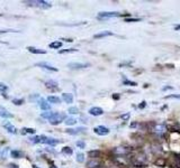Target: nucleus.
Wrapping results in <instances>:
<instances>
[{
  "instance_id": "ea45409f",
  "label": "nucleus",
  "mask_w": 180,
  "mask_h": 168,
  "mask_svg": "<svg viewBox=\"0 0 180 168\" xmlns=\"http://www.w3.org/2000/svg\"><path fill=\"white\" fill-rule=\"evenodd\" d=\"M129 117H131V114L127 112V113H125V114H122V116H120V119H123V120H128Z\"/></svg>"
},
{
  "instance_id": "f704fd0d",
  "label": "nucleus",
  "mask_w": 180,
  "mask_h": 168,
  "mask_svg": "<svg viewBox=\"0 0 180 168\" xmlns=\"http://www.w3.org/2000/svg\"><path fill=\"white\" fill-rule=\"evenodd\" d=\"M7 90H8V86L5 85L4 83H0V92H1V93H5Z\"/></svg>"
},
{
  "instance_id": "a19ab883",
  "label": "nucleus",
  "mask_w": 180,
  "mask_h": 168,
  "mask_svg": "<svg viewBox=\"0 0 180 168\" xmlns=\"http://www.w3.org/2000/svg\"><path fill=\"white\" fill-rule=\"evenodd\" d=\"M145 106H146V102L142 101V102H141V104H139V109H144Z\"/></svg>"
},
{
  "instance_id": "49530a36",
  "label": "nucleus",
  "mask_w": 180,
  "mask_h": 168,
  "mask_svg": "<svg viewBox=\"0 0 180 168\" xmlns=\"http://www.w3.org/2000/svg\"><path fill=\"white\" fill-rule=\"evenodd\" d=\"M175 29H176V30H180V25H177L176 27H175Z\"/></svg>"
},
{
  "instance_id": "423d86ee",
  "label": "nucleus",
  "mask_w": 180,
  "mask_h": 168,
  "mask_svg": "<svg viewBox=\"0 0 180 168\" xmlns=\"http://www.w3.org/2000/svg\"><path fill=\"white\" fill-rule=\"evenodd\" d=\"M113 151L116 155H118V156H126V155H128L132 151V149L129 147H116Z\"/></svg>"
},
{
  "instance_id": "72a5a7b5",
  "label": "nucleus",
  "mask_w": 180,
  "mask_h": 168,
  "mask_svg": "<svg viewBox=\"0 0 180 168\" xmlns=\"http://www.w3.org/2000/svg\"><path fill=\"white\" fill-rule=\"evenodd\" d=\"M76 145H77V147H78V148L83 149L84 147H86V142H84V141H82V140H79V141H77V142H76Z\"/></svg>"
},
{
  "instance_id": "a18cd8bd",
  "label": "nucleus",
  "mask_w": 180,
  "mask_h": 168,
  "mask_svg": "<svg viewBox=\"0 0 180 168\" xmlns=\"http://www.w3.org/2000/svg\"><path fill=\"white\" fill-rule=\"evenodd\" d=\"M62 40H65V42H69V43H71V42H73V39H72V38H63Z\"/></svg>"
},
{
  "instance_id": "cd10ccee",
  "label": "nucleus",
  "mask_w": 180,
  "mask_h": 168,
  "mask_svg": "<svg viewBox=\"0 0 180 168\" xmlns=\"http://www.w3.org/2000/svg\"><path fill=\"white\" fill-rule=\"evenodd\" d=\"M9 149L8 148H4L1 151H0V157H1V159H6L7 158V154H8Z\"/></svg>"
},
{
  "instance_id": "20e7f679",
  "label": "nucleus",
  "mask_w": 180,
  "mask_h": 168,
  "mask_svg": "<svg viewBox=\"0 0 180 168\" xmlns=\"http://www.w3.org/2000/svg\"><path fill=\"white\" fill-rule=\"evenodd\" d=\"M90 66L89 63H78V62H72L69 63L68 67L71 70H81V68H87Z\"/></svg>"
},
{
  "instance_id": "c85d7f7f",
  "label": "nucleus",
  "mask_w": 180,
  "mask_h": 168,
  "mask_svg": "<svg viewBox=\"0 0 180 168\" xmlns=\"http://www.w3.org/2000/svg\"><path fill=\"white\" fill-rule=\"evenodd\" d=\"M68 112L70 114H78L79 113V109L77 106H71V108H69Z\"/></svg>"
},
{
  "instance_id": "393cba45",
  "label": "nucleus",
  "mask_w": 180,
  "mask_h": 168,
  "mask_svg": "<svg viewBox=\"0 0 180 168\" xmlns=\"http://www.w3.org/2000/svg\"><path fill=\"white\" fill-rule=\"evenodd\" d=\"M50 48H54V49H59V48H61L62 47V43L61 42H53V43H51L50 45Z\"/></svg>"
},
{
  "instance_id": "c9c22d12",
  "label": "nucleus",
  "mask_w": 180,
  "mask_h": 168,
  "mask_svg": "<svg viewBox=\"0 0 180 168\" xmlns=\"http://www.w3.org/2000/svg\"><path fill=\"white\" fill-rule=\"evenodd\" d=\"M165 99H179L180 100V94H170V95H167Z\"/></svg>"
},
{
  "instance_id": "dca6fc26",
  "label": "nucleus",
  "mask_w": 180,
  "mask_h": 168,
  "mask_svg": "<svg viewBox=\"0 0 180 168\" xmlns=\"http://www.w3.org/2000/svg\"><path fill=\"white\" fill-rule=\"evenodd\" d=\"M4 128L7 130L8 132L12 133V135H16V133H17L16 127H15V125H12L9 121L8 122H5V123H4Z\"/></svg>"
},
{
  "instance_id": "0eeeda50",
  "label": "nucleus",
  "mask_w": 180,
  "mask_h": 168,
  "mask_svg": "<svg viewBox=\"0 0 180 168\" xmlns=\"http://www.w3.org/2000/svg\"><path fill=\"white\" fill-rule=\"evenodd\" d=\"M93 132L98 135V136H107L109 133V130H108V128L104 127V125H97V127L93 128Z\"/></svg>"
},
{
  "instance_id": "f3484780",
  "label": "nucleus",
  "mask_w": 180,
  "mask_h": 168,
  "mask_svg": "<svg viewBox=\"0 0 180 168\" xmlns=\"http://www.w3.org/2000/svg\"><path fill=\"white\" fill-rule=\"evenodd\" d=\"M27 51L32 54H46V51L44 49H41V48H36L34 46H28Z\"/></svg>"
},
{
  "instance_id": "f03ea898",
  "label": "nucleus",
  "mask_w": 180,
  "mask_h": 168,
  "mask_svg": "<svg viewBox=\"0 0 180 168\" xmlns=\"http://www.w3.org/2000/svg\"><path fill=\"white\" fill-rule=\"evenodd\" d=\"M65 119H67V117H65V114L64 113H59V112H56V113H54V116L50 119V123H51L52 125H60L61 122H63Z\"/></svg>"
},
{
  "instance_id": "f257e3e1",
  "label": "nucleus",
  "mask_w": 180,
  "mask_h": 168,
  "mask_svg": "<svg viewBox=\"0 0 180 168\" xmlns=\"http://www.w3.org/2000/svg\"><path fill=\"white\" fill-rule=\"evenodd\" d=\"M25 4H27L28 6H34V7H38L41 9H50L52 7L51 2L44 1V0H36V1H25Z\"/></svg>"
},
{
  "instance_id": "5701e85b",
  "label": "nucleus",
  "mask_w": 180,
  "mask_h": 168,
  "mask_svg": "<svg viewBox=\"0 0 180 168\" xmlns=\"http://www.w3.org/2000/svg\"><path fill=\"white\" fill-rule=\"evenodd\" d=\"M36 130L33 129V128H21V130H20V133L21 135H27V133H35Z\"/></svg>"
},
{
  "instance_id": "4c0bfd02",
  "label": "nucleus",
  "mask_w": 180,
  "mask_h": 168,
  "mask_svg": "<svg viewBox=\"0 0 180 168\" xmlns=\"http://www.w3.org/2000/svg\"><path fill=\"white\" fill-rule=\"evenodd\" d=\"M19 30H15V29H2L0 30V34H4V33H18Z\"/></svg>"
},
{
  "instance_id": "39448f33",
  "label": "nucleus",
  "mask_w": 180,
  "mask_h": 168,
  "mask_svg": "<svg viewBox=\"0 0 180 168\" xmlns=\"http://www.w3.org/2000/svg\"><path fill=\"white\" fill-rule=\"evenodd\" d=\"M60 141L57 139H54V138L51 137H46V136H41V144H46V145L50 146H56Z\"/></svg>"
},
{
  "instance_id": "6e6552de",
  "label": "nucleus",
  "mask_w": 180,
  "mask_h": 168,
  "mask_svg": "<svg viewBox=\"0 0 180 168\" xmlns=\"http://www.w3.org/2000/svg\"><path fill=\"white\" fill-rule=\"evenodd\" d=\"M101 166V161L99 160V158H90L87 161V167L88 168H99Z\"/></svg>"
},
{
  "instance_id": "bb28decb",
  "label": "nucleus",
  "mask_w": 180,
  "mask_h": 168,
  "mask_svg": "<svg viewBox=\"0 0 180 168\" xmlns=\"http://www.w3.org/2000/svg\"><path fill=\"white\" fill-rule=\"evenodd\" d=\"M64 122H65V125H73L77 123V120L74 119V118H67Z\"/></svg>"
},
{
  "instance_id": "473e14b6",
  "label": "nucleus",
  "mask_w": 180,
  "mask_h": 168,
  "mask_svg": "<svg viewBox=\"0 0 180 168\" xmlns=\"http://www.w3.org/2000/svg\"><path fill=\"white\" fill-rule=\"evenodd\" d=\"M77 161H78V163H83L84 161L83 154H77Z\"/></svg>"
},
{
  "instance_id": "a878e982",
  "label": "nucleus",
  "mask_w": 180,
  "mask_h": 168,
  "mask_svg": "<svg viewBox=\"0 0 180 168\" xmlns=\"http://www.w3.org/2000/svg\"><path fill=\"white\" fill-rule=\"evenodd\" d=\"M62 153H63L64 155H68V156H70V155L73 154V150H72L71 147H63V148H62Z\"/></svg>"
},
{
  "instance_id": "de8ad7c7",
  "label": "nucleus",
  "mask_w": 180,
  "mask_h": 168,
  "mask_svg": "<svg viewBox=\"0 0 180 168\" xmlns=\"http://www.w3.org/2000/svg\"><path fill=\"white\" fill-rule=\"evenodd\" d=\"M32 167H33V168H40V167H38V166H36V165H33Z\"/></svg>"
},
{
  "instance_id": "09e8293b",
  "label": "nucleus",
  "mask_w": 180,
  "mask_h": 168,
  "mask_svg": "<svg viewBox=\"0 0 180 168\" xmlns=\"http://www.w3.org/2000/svg\"><path fill=\"white\" fill-rule=\"evenodd\" d=\"M50 168H56V167H55V166H54V165H52V166H51V167H50Z\"/></svg>"
},
{
  "instance_id": "2f4dec72",
  "label": "nucleus",
  "mask_w": 180,
  "mask_h": 168,
  "mask_svg": "<svg viewBox=\"0 0 180 168\" xmlns=\"http://www.w3.org/2000/svg\"><path fill=\"white\" fill-rule=\"evenodd\" d=\"M29 140L32 141L33 144H41V136H35V137H32Z\"/></svg>"
},
{
  "instance_id": "b1692460",
  "label": "nucleus",
  "mask_w": 180,
  "mask_h": 168,
  "mask_svg": "<svg viewBox=\"0 0 180 168\" xmlns=\"http://www.w3.org/2000/svg\"><path fill=\"white\" fill-rule=\"evenodd\" d=\"M42 118H45V119H51V118L54 116V112H52V111H45V112H42Z\"/></svg>"
},
{
  "instance_id": "9d476101",
  "label": "nucleus",
  "mask_w": 180,
  "mask_h": 168,
  "mask_svg": "<svg viewBox=\"0 0 180 168\" xmlns=\"http://www.w3.org/2000/svg\"><path fill=\"white\" fill-rule=\"evenodd\" d=\"M45 86H46V89H48L50 91L59 90V84H57V82L53 81V80H48V81H46V82H45Z\"/></svg>"
},
{
  "instance_id": "f8f14e48",
  "label": "nucleus",
  "mask_w": 180,
  "mask_h": 168,
  "mask_svg": "<svg viewBox=\"0 0 180 168\" xmlns=\"http://www.w3.org/2000/svg\"><path fill=\"white\" fill-rule=\"evenodd\" d=\"M0 117L5 118V119H12V118H14V114L10 113L6 108H4L2 106H0Z\"/></svg>"
},
{
  "instance_id": "c756f323",
  "label": "nucleus",
  "mask_w": 180,
  "mask_h": 168,
  "mask_svg": "<svg viewBox=\"0 0 180 168\" xmlns=\"http://www.w3.org/2000/svg\"><path fill=\"white\" fill-rule=\"evenodd\" d=\"M78 49H76V48H68V49H61L59 53L60 54H67V53H74V52H77Z\"/></svg>"
},
{
  "instance_id": "7c9ffc66",
  "label": "nucleus",
  "mask_w": 180,
  "mask_h": 168,
  "mask_svg": "<svg viewBox=\"0 0 180 168\" xmlns=\"http://www.w3.org/2000/svg\"><path fill=\"white\" fill-rule=\"evenodd\" d=\"M24 102H25L24 99H14V100H12V103H14L15 106H21Z\"/></svg>"
},
{
  "instance_id": "4468645a",
  "label": "nucleus",
  "mask_w": 180,
  "mask_h": 168,
  "mask_svg": "<svg viewBox=\"0 0 180 168\" xmlns=\"http://www.w3.org/2000/svg\"><path fill=\"white\" fill-rule=\"evenodd\" d=\"M38 106H40L41 109L44 110V111H50V110H51V104H50L47 100H45V99H40Z\"/></svg>"
},
{
  "instance_id": "6ab92c4d",
  "label": "nucleus",
  "mask_w": 180,
  "mask_h": 168,
  "mask_svg": "<svg viewBox=\"0 0 180 168\" xmlns=\"http://www.w3.org/2000/svg\"><path fill=\"white\" fill-rule=\"evenodd\" d=\"M112 35H113L112 31L106 30V31H101V33H99V34H96V35L93 36V38H96V39L104 38V37H108V36H112Z\"/></svg>"
},
{
  "instance_id": "58836bf2",
  "label": "nucleus",
  "mask_w": 180,
  "mask_h": 168,
  "mask_svg": "<svg viewBox=\"0 0 180 168\" xmlns=\"http://www.w3.org/2000/svg\"><path fill=\"white\" fill-rule=\"evenodd\" d=\"M126 23H133V21H141L140 18H126L125 19Z\"/></svg>"
},
{
  "instance_id": "e433bc0d",
  "label": "nucleus",
  "mask_w": 180,
  "mask_h": 168,
  "mask_svg": "<svg viewBox=\"0 0 180 168\" xmlns=\"http://www.w3.org/2000/svg\"><path fill=\"white\" fill-rule=\"evenodd\" d=\"M125 84V85H131V86H135L137 85L135 82H133V81H128V80H125L124 82H123Z\"/></svg>"
},
{
  "instance_id": "1a4fd4ad",
  "label": "nucleus",
  "mask_w": 180,
  "mask_h": 168,
  "mask_svg": "<svg viewBox=\"0 0 180 168\" xmlns=\"http://www.w3.org/2000/svg\"><path fill=\"white\" fill-rule=\"evenodd\" d=\"M165 129L167 128H165V125L163 123H153V127L151 128V130L155 133H163Z\"/></svg>"
},
{
  "instance_id": "9b49d317",
  "label": "nucleus",
  "mask_w": 180,
  "mask_h": 168,
  "mask_svg": "<svg viewBox=\"0 0 180 168\" xmlns=\"http://www.w3.org/2000/svg\"><path fill=\"white\" fill-rule=\"evenodd\" d=\"M36 66L41 67V68H44V70H47V71H51V72H57V68L54 66H52V65H50V64H47V63H44V62H41V63H37L36 64Z\"/></svg>"
},
{
  "instance_id": "ddd939ff",
  "label": "nucleus",
  "mask_w": 180,
  "mask_h": 168,
  "mask_svg": "<svg viewBox=\"0 0 180 168\" xmlns=\"http://www.w3.org/2000/svg\"><path fill=\"white\" fill-rule=\"evenodd\" d=\"M89 113L93 116V117H98V116H101V114H104V110L99 108V106H92L89 109Z\"/></svg>"
},
{
  "instance_id": "4be33fe9",
  "label": "nucleus",
  "mask_w": 180,
  "mask_h": 168,
  "mask_svg": "<svg viewBox=\"0 0 180 168\" xmlns=\"http://www.w3.org/2000/svg\"><path fill=\"white\" fill-rule=\"evenodd\" d=\"M10 156L12 158H23L24 157V153L20 150H11L10 151Z\"/></svg>"
},
{
  "instance_id": "37998d69",
  "label": "nucleus",
  "mask_w": 180,
  "mask_h": 168,
  "mask_svg": "<svg viewBox=\"0 0 180 168\" xmlns=\"http://www.w3.org/2000/svg\"><path fill=\"white\" fill-rule=\"evenodd\" d=\"M8 168H19V166H18V165H16V164H9Z\"/></svg>"
},
{
  "instance_id": "79ce46f5",
  "label": "nucleus",
  "mask_w": 180,
  "mask_h": 168,
  "mask_svg": "<svg viewBox=\"0 0 180 168\" xmlns=\"http://www.w3.org/2000/svg\"><path fill=\"white\" fill-rule=\"evenodd\" d=\"M113 99H114V100H119L120 95H119V94H117V93H114V94H113Z\"/></svg>"
},
{
  "instance_id": "c03bdc74",
  "label": "nucleus",
  "mask_w": 180,
  "mask_h": 168,
  "mask_svg": "<svg viewBox=\"0 0 180 168\" xmlns=\"http://www.w3.org/2000/svg\"><path fill=\"white\" fill-rule=\"evenodd\" d=\"M172 86H164V87H162V91H167V90H171Z\"/></svg>"
},
{
  "instance_id": "a211bd4d",
  "label": "nucleus",
  "mask_w": 180,
  "mask_h": 168,
  "mask_svg": "<svg viewBox=\"0 0 180 168\" xmlns=\"http://www.w3.org/2000/svg\"><path fill=\"white\" fill-rule=\"evenodd\" d=\"M62 99H63V101L65 103H72L73 102V95L71 93H63L62 94Z\"/></svg>"
},
{
  "instance_id": "2eb2a0df",
  "label": "nucleus",
  "mask_w": 180,
  "mask_h": 168,
  "mask_svg": "<svg viewBox=\"0 0 180 168\" xmlns=\"http://www.w3.org/2000/svg\"><path fill=\"white\" fill-rule=\"evenodd\" d=\"M86 131V128H82V127H79V128H74V129H67L65 132L68 135H72V136H76V135H79V133H82Z\"/></svg>"
},
{
  "instance_id": "412c9836",
  "label": "nucleus",
  "mask_w": 180,
  "mask_h": 168,
  "mask_svg": "<svg viewBox=\"0 0 180 168\" xmlns=\"http://www.w3.org/2000/svg\"><path fill=\"white\" fill-rule=\"evenodd\" d=\"M46 100H47L50 103H55V104L61 103V99L59 98V97H56V95H50V97H47Z\"/></svg>"
},
{
  "instance_id": "aec40b11",
  "label": "nucleus",
  "mask_w": 180,
  "mask_h": 168,
  "mask_svg": "<svg viewBox=\"0 0 180 168\" xmlns=\"http://www.w3.org/2000/svg\"><path fill=\"white\" fill-rule=\"evenodd\" d=\"M88 156L90 158H99L101 156V151L98 150V149H95V150H90L88 153Z\"/></svg>"
},
{
  "instance_id": "7ed1b4c3",
  "label": "nucleus",
  "mask_w": 180,
  "mask_h": 168,
  "mask_svg": "<svg viewBox=\"0 0 180 168\" xmlns=\"http://www.w3.org/2000/svg\"><path fill=\"white\" fill-rule=\"evenodd\" d=\"M122 16V14L117 11H104V12H99L97 18L98 19H107V18H113V17H119Z\"/></svg>"
}]
</instances>
